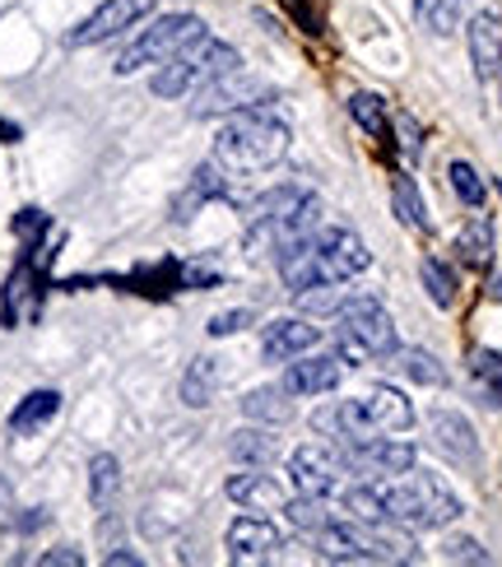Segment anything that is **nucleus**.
I'll use <instances>...</instances> for the list:
<instances>
[{
  "label": "nucleus",
  "instance_id": "nucleus-9",
  "mask_svg": "<svg viewBox=\"0 0 502 567\" xmlns=\"http://www.w3.org/2000/svg\"><path fill=\"white\" fill-rule=\"evenodd\" d=\"M335 451H339V461H345V470L358 474V480H391V474L415 470V461H419V451L409 442H400L396 433H373V438L335 447Z\"/></svg>",
  "mask_w": 502,
  "mask_h": 567
},
{
  "label": "nucleus",
  "instance_id": "nucleus-10",
  "mask_svg": "<svg viewBox=\"0 0 502 567\" xmlns=\"http://www.w3.org/2000/svg\"><path fill=\"white\" fill-rule=\"evenodd\" d=\"M270 98H275V84L257 80V75H242V65H238V71L219 75L215 84L196 88L191 117H223V112H242V107H257V103H270Z\"/></svg>",
  "mask_w": 502,
  "mask_h": 567
},
{
  "label": "nucleus",
  "instance_id": "nucleus-27",
  "mask_svg": "<svg viewBox=\"0 0 502 567\" xmlns=\"http://www.w3.org/2000/svg\"><path fill=\"white\" fill-rule=\"evenodd\" d=\"M415 19H419V29L447 38V33L461 29V19H466V0H415Z\"/></svg>",
  "mask_w": 502,
  "mask_h": 567
},
{
  "label": "nucleus",
  "instance_id": "nucleus-16",
  "mask_svg": "<svg viewBox=\"0 0 502 567\" xmlns=\"http://www.w3.org/2000/svg\"><path fill=\"white\" fill-rule=\"evenodd\" d=\"M223 493L247 512H280L289 503L284 480L280 474H270V465H247L242 474H233V480L223 484Z\"/></svg>",
  "mask_w": 502,
  "mask_h": 567
},
{
  "label": "nucleus",
  "instance_id": "nucleus-1",
  "mask_svg": "<svg viewBox=\"0 0 502 567\" xmlns=\"http://www.w3.org/2000/svg\"><path fill=\"white\" fill-rule=\"evenodd\" d=\"M368 265H373L368 242H363L354 229H345V223H316V229H307L280 246V275L293 293L349 284Z\"/></svg>",
  "mask_w": 502,
  "mask_h": 567
},
{
  "label": "nucleus",
  "instance_id": "nucleus-12",
  "mask_svg": "<svg viewBox=\"0 0 502 567\" xmlns=\"http://www.w3.org/2000/svg\"><path fill=\"white\" fill-rule=\"evenodd\" d=\"M158 0H103V6L80 19V24L65 33V48H98V42H112V38H122L126 29H135L140 19L154 14Z\"/></svg>",
  "mask_w": 502,
  "mask_h": 567
},
{
  "label": "nucleus",
  "instance_id": "nucleus-5",
  "mask_svg": "<svg viewBox=\"0 0 502 567\" xmlns=\"http://www.w3.org/2000/svg\"><path fill=\"white\" fill-rule=\"evenodd\" d=\"M322 223V196L307 187H275L247 206V242L251 246H284L299 233Z\"/></svg>",
  "mask_w": 502,
  "mask_h": 567
},
{
  "label": "nucleus",
  "instance_id": "nucleus-7",
  "mask_svg": "<svg viewBox=\"0 0 502 567\" xmlns=\"http://www.w3.org/2000/svg\"><path fill=\"white\" fill-rule=\"evenodd\" d=\"M396 322L391 312L381 307V298H368V293H358V298L339 303V358H391L396 354Z\"/></svg>",
  "mask_w": 502,
  "mask_h": 567
},
{
  "label": "nucleus",
  "instance_id": "nucleus-40",
  "mask_svg": "<svg viewBox=\"0 0 502 567\" xmlns=\"http://www.w3.org/2000/svg\"><path fill=\"white\" fill-rule=\"evenodd\" d=\"M0 521H10V484L0 480Z\"/></svg>",
  "mask_w": 502,
  "mask_h": 567
},
{
  "label": "nucleus",
  "instance_id": "nucleus-34",
  "mask_svg": "<svg viewBox=\"0 0 502 567\" xmlns=\"http://www.w3.org/2000/svg\"><path fill=\"white\" fill-rule=\"evenodd\" d=\"M451 187H456V196H461L470 210L484 206V177H479L466 158H456V164H451Z\"/></svg>",
  "mask_w": 502,
  "mask_h": 567
},
{
  "label": "nucleus",
  "instance_id": "nucleus-25",
  "mask_svg": "<svg viewBox=\"0 0 502 567\" xmlns=\"http://www.w3.org/2000/svg\"><path fill=\"white\" fill-rule=\"evenodd\" d=\"M391 210H396V219L405 223V229L428 233L423 196H419V187H415V177H409V172H396V181H391Z\"/></svg>",
  "mask_w": 502,
  "mask_h": 567
},
{
  "label": "nucleus",
  "instance_id": "nucleus-6",
  "mask_svg": "<svg viewBox=\"0 0 502 567\" xmlns=\"http://www.w3.org/2000/svg\"><path fill=\"white\" fill-rule=\"evenodd\" d=\"M238 65H242V56H238L233 42H219V38L205 33V38L191 42V48H181L177 56H168L164 65H158L149 88L158 98H187V94H196V88L215 84L219 75L238 71Z\"/></svg>",
  "mask_w": 502,
  "mask_h": 567
},
{
  "label": "nucleus",
  "instance_id": "nucleus-22",
  "mask_svg": "<svg viewBox=\"0 0 502 567\" xmlns=\"http://www.w3.org/2000/svg\"><path fill=\"white\" fill-rule=\"evenodd\" d=\"M61 414V391H29L24 400L14 405V414H10V433H38V428H48L52 419Z\"/></svg>",
  "mask_w": 502,
  "mask_h": 567
},
{
  "label": "nucleus",
  "instance_id": "nucleus-26",
  "mask_svg": "<svg viewBox=\"0 0 502 567\" xmlns=\"http://www.w3.org/2000/svg\"><path fill=\"white\" fill-rule=\"evenodd\" d=\"M219 387V358H191L187 377H181V405H191V410H205Z\"/></svg>",
  "mask_w": 502,
  "mask_h": 567
},
{
  "label": "nucleus",
  "instance_id": "nucleus-38",
  "mask_svg": "<svg viewBox=\"0 0 502 567\" xmlns=\"http://www.w3.org/2000/svg\"><path fill=\"white\" fill-rule=\"evenodd\" d=\"M38 563H42V567H56V563H65V567H80V563H84V554H75V549H48V554H42Z\"/></svg>",
  "mask_w": 502,
  "mask_h": 567
},
{
  "label": "nucleus",
  "instance_id": "nucleus-11",
  "mask_svg": "<svg viewBox=\"0 0 502 567\" xmlns=\"http://www.w3.org/2000/svg\"><path fill=\"white\" fill-rule=\"evenodd\" d=\"M345 461L331 442H307L289 456V484L293 493H307V497H335L339 484H345Z\"/></svg>",
  "mask_w": 502,
  "mask_h": 567
},
{
  "label": "nucleus",
  "instance_id": "nucleus-18",
  "mask_svg": "<svg viewBox=\"0 0 502 567\" xmlns=\"http://www.w3.org/2000/svg\"><path fill=\"white\" fill-rule=\"evenodd\" d=\"M312 433H322V442L349 447V442L373 438V423L363 419L358 400H331V405H322V410L312 414Z\"/></svg>",
  "mask_w": 502,
  "mask_h": 567
},
{
  "label": "nucleus",
  "instance_id": "nucleus-33",
  "mask_svg": "<svg viewBox=\"0 0 502 567\" xmlns=\"http://www.w3.org/2000/svg\"><path fill=\"white\" fill-rule=\"evenodd\" d=\"M419 280H423V288H428V298L438 303V307H451L456 303V275L438 261V256H423V265H419Z\"/></svg>",
  "mask_w": 502,
  "mask_h": 567
},
{
  "label": "nucleus",
  "instance_id": "nucleus-2",
  "mask_svg": "<svg viewBox=\"0 0 502 567\" xmlns=\"http://www.w3.org/2000/svg\"><path fill=\"white\" fill-rule=\"evenodd\" d=\"M293 145V122L289 112L275 103H257V107H242L233 112V122L219 130L215 140V164L223 172H261V168H275L280 158Z\"/></svg>",
  "mask_w": 502,
  "mask_h": 567
},
{
  "label": "nucleus",
  "instance_id": "nucleus-17",
  "mask_svg": "<svg viewBox=\"0 0 502 567\" xmlns=\"http://www.w3.org/2000/svg\"><path fill=\"white\" fill-rule=\"evenodd\" d=\"M316 345H322V326L303 322V316H280V322H270L265 335H261L265 363H289V358H299Z\"/></svg>",
  "mask_w": 502,
  "mask_h": 567
},
{
  "label": "nucleus",
  "instance_id": "nucleus-35",
  "mask_svg": "<svg viewBox=\"0 0 502 567\" xmlns=\"http://www.w3.org/2000/svg\"><path fill=\"white\" fill-rule=\"evenodd\" d=\"M251 322H257V312H251V307H233V312L210 316V326H205V330H210L215 339H223V335H238V330L251 326Z\"/></svg>",
  "mask_w": 502,
  "mask_h": 567
},
{
  "label": "nucleus",
  "instance_id": "nucleus-14",
  "mask_svg": "<svg viewBox=\"0 0 502 567\" xmlns=\"http://www.w3.org/2000/svg\"><path fill=\"white\" fill-rule=\"evenodd\" d=\"M223 544H228V558H233V563H257V558L275 554L284 544V535H280V526L265 512H251V516H238L233 526H228Z\"/></svg>",
  "mask_w": 502,
  "mask_h": 567
},
{
  "label": "nucleus",
  "instance_id": "nucleus-21",
  "mask_svg": "<svg viewBox=\"0 0 502 567\" xmlns=\"http://www.w3.org/2000/svg\"><path fill=\"white\" fill-rule=\"evenodd\" d=\"M242 414L265 428H284V423H293V400L284 387H257L242 396Z\"/></svg>",
  "mask_w": 502,
  "mask_h": 567
},
{
  "label": "nucleus",
  "instance_id": "nucleus-32",
  "mask_svg": "<svg viewBox=\"0 0 502 567\" xmlns=\"http://www.w3.org/2000/svg\"><path fill=\"white\" fill-rule=\"evenodd\" d=\"M349 117L373 135V140H381L386 135V103L377 94H368V88H358V94H349Z\"/></svg>",
  "mask_w": 502,
  "mask_h": 567
},
{
  "label": "nucleus",
  "instance_id": "nucleus-36",
  "mask_svg": "<svg viewBox=\"0 0 502 567\" xmlns=\"http://www.w3.org/2000/svg\"><path fill=\"white\" fill-rule=\"evenodd\" d=\"M447 558H456V563H489V554L479 549L474 539H451L447 544Z\"/></svg>",
  "mask_w": 502,
  "mask_h": 567
},
{
  "label": "nucleus",
  "instance_id": "nucleus-24",
  "mask_svg": "<svg viewBox=\"0 0 502 567\" xmlns=\"http://www.w3.org/2000/svg\"><path fill=\"white\" fill-rule=\"evenodd\" d=\"M117 493H122V465H117V456L98 451V456L88 461V503L107 516L112 503H117Z\"/></svg>",
  "mask_w": 502,
  "mask_h": 567
},
{
  "label": "nucleus",
  "instance_id": "nucleus-23",
  "mask_svg": "<svg viewBox=\"0 0 502 567\" xmlns=\"http://www.w3.org/2000/svg\"><path fill=\"white\" fill-rule=\"evenodd\" d=\"M228 456L238 465H275L280 461V438H270L265 428H238L228 442Z\"/></svg>",
  "mask_w": 502,
  "mask_h": 567
},
{
  "label": "nucleus",
  "instance_id": "nucleus-20",
  "mask_svg": "<svg viewBox=\"0 0 502 567\" xmlns=\"http://www.w3.org/2000/svg\"><path fill=\"white\" fill-rule=\"evenodd\" d=\"M470 61L479 80H493L502 71V10H479L470 19Z\"/></svg>",
  "mask_w": 502,
  "mask_h": 567
},
{
  "label": "nucleus",
  "instance_id": "nucleus-31",
  "mask_svg": "<svg viewBox=\"0 0 502 567\" xmlns=\"http://www.w3.org/2000/svg\"><path fill=\"white\" fill-rule=\"evenodd\" d=\"M461 261L470 270H484L493 261V229H489V219H470L461 229Z\"/></svg>",
  "mask_w": 502,
  "mask_h": 567
},
{
  "label": "nucleus",
  "instance_id": "nucleus-13",
  "mask_svg": "<svg viewBox=\"0 0 502 567\" xmlns=\"http://www.w3.org/2000/svg\"><path fill=\"white\" fill-rule=\"evenodd\" d=\"M339 381H345V358L339 354H299V358H289V368H284V381L280 387L289 396H326L335 391Z\"/></svg>",
  "mask_w": 502,
  "mask_h": 567
},
{
  "label": "nucleus",
  "instance_id": "nucleus-19",
  "mask_svg": "<svg viewBox=\"0 0 502 567\" xmlns=\"http://www.w3.org/2000/svg\"><path fill=\"white\" fill-rule=\"evenodd\" d=\"M358 410L373 423V433H409V428H415V405L396 387H373L358 400Z\"/></svg>",
  "mask_w": 502,
  "mask_h": 567
},
{
  "label": "nucleus",
  "instance_id": "nucleus-42",
  "mask_svg": "<svg viewBox=\"0 0 502 567\" xmlns=\"http://www.w3.org/2000/svg\"><path fill=\"white\" fill-rule=\"evenodd\" d=\"M498 75H502V71H498Z\"/></svg>",
  "mask_w": 502,
  "mask_h": 567
},
{
  "label": "nucleus",
  "instance_id": "nucleus-41",
  "mask_svg": "<svg viewBox=\"0 0 502 567\" xmlns=\"http://www.w3.org/2000/svg\"><path fill=\"white\" fill-rule=\"evenodd\" d=\"M489 298H498V303H502V280H493V288H489Z\"/></svg>",
  "mask_w": 502,
  "mask_h": 567
},
{
  "label": "nucleus",
  "instance_id": "nucleus-37",
  "mask_svg": "<svg viewBox=\"0 0 502 567\" xmlns=\"http://www.w3.org/2000/svg\"><path fill=\"white\" fill-rule=\"evenodd\" d=\"M396 126H400V135H405V140H400L405 158H419V122H415V117H405V112H400Z\"/></svg>",
  "mask_w": 502,
  "mask_h": 567
},
{
  "label": "nucleus",
  "instance_id": "nucleus-3",
  "mask_svg": "<svg viewBox=\"0 0 502 567\" xmlns=\"http://www.w3.org/2000/svg\"><path fill=\"white\" fill-rule=\"evenodd\" d=\"M377 493V512L381 521L405 531H442L451 521H461V497H456L438 474H419V470H405L391 474V480H368Z\"/></svg>",
  "mask_w": 502,
  "mask_h": 567
},
{
  "label": "nucleus",
  "instance_id": "nucleus-15",
  "mask_svg": "<svg viewBox=\"0 0 502 567\" xmlns=\"http://www.w3.org/2000/svg\"><path fill=\"white\" fill-rule=\"evenodd\" d=\"M428 428H432V447L442 451V456L451 465H461V470H479V438H474V428L466 414H456V410H432L428 414Z\"/></svg>",
  "mask_w": 502,
  "mask_h": 567
},
{
  "label": "nucleus",
  "instance_id": "nucleus-39",
  "mask_svg": "<svg viewBox=\"0 0 502 567\" xmlns=\"http://www.w3.org/2000/svg\"><path fill=\"white\" fill-rule=\"evenodd\" d=\"M107 563H112V567H122V563H126V567H140V554H130V549H117V554H107Z\"/></svg>",
  "mask_w": 502,
  "mask_h": 567
},
{
  "label": "nucleus",
  "instance_id": "nucleus-30",
  "mask_svg": "<svg viewBox=\"0 0 502 567\" xmlns=\"http://www.w3.org/2000/svg\"><path fill=\"white\" fill-rule=\"evenodd\" d=\"M284 512V521H289V526H299V531H322L326 526V521H331V507H326V497H307V493H293L289 497V503L280 507Z\"/></svg>",
  "mask_w": 502,
  "mask_h": 567
},
{
  "label": "nucleus",
  "instance_id": "nucleus-4",
  "mask_svg": "<svg viewBox=\"0 0 502 567\" xmlns=\"http://www.w3.org/2000/svg\"><path fill=\"white\" fill-rule=\"evenodd\" d=\"M312 544L331 563H415V539L391 521H326L312 531Z\"/></svg>",
  "mask_w": 502,
  "mask_h": 567
},
{
  "label": "nucleus",
  "instance_id": "nucleus-8",
  "mask_svg": "<svg viewBox=\"0 0 502 567\" xmlns=\"http://www.w3.org/2000/svg\"><path fill=\"white\" fill-rule=\"evenodd\" d=\"M196 38H205V19L200 14H164V19H154V24L117 56L112 71H117V75H135V71H145V65H164L181 48H191Z\"/></svg>",
  "mask_w": 502,
  "mask_h": 567
},
{
  "label": "nucleus",
  "instance_id": "nucleus-28",
  "mask_svg": "<svg viewBox=\"0 0 502 567\" xmlns=\"http://www.w3.org/2000/svg\"><path fill=\"white\" fill-rule=\"evenodd\" d=\"M391 358H396V368H400L405 377L419 381V387H447V368H442V363L432 358L428 349H400V345H396Z\"/></svg>",
  "mask_w": 502,
  "mask_h": 567
},
{
  "label": "nucleus",
  "instance_id": "nucleus-29",
  "mask_svg": "<svg viewBox=\"0 0 502 567\" xmlns=\"http://www.w3.org/2000/svg\"><path fill=\"white\" fill-rule=\"evenodd\" d=\"M470 377L479 381L484 400L502 410V354L498 349H474L470 354Z\"/></svg>",
  "mask_w": 502,
  "mask_h": 567
}]
</instances>
